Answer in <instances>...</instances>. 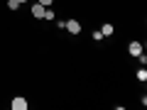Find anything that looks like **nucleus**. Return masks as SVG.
<instances>
[{
	"instance_id": "obj_8",
	"label": "nucleus",
	"mask_w": 147,
	"mask_h": 110,
	"mask_svg": "<svg viewBox=\"0 0 147 110\" xmlns=\"http://www.w3.org/2000/svg\"><path fill=\"white\" fill-rule=\"evenodd\" d=\"M44 20H54V12L49 7H44Z\"/></svg>"
},
{
	"instance_id": "obj_9",
	"label": "nucleus",
	"mask_w": 147,
	"mask_h": 110,
	"mask_svg": "<svg viewBox=\"0 0 147 110\" xmlns=\"http://www.w3.org/2000/svg\"><path fill=\"white\" fill-rule=\"evenodd\" d=\"M93 39H96V42H100V39H103V34H100V30H96V32H93Z\"/></svg>"
},
{
	"instance_id": "obj_3",
	"label": "nucleus",
	"mask_w": 147,
	"mask_h": 110,
	"mask_svg": "<svg viewBox=\"0 0 147 110\" xmlns=\"http://www.w3.org/2000/svg\"><path fill=\"white\" fill-rule=\"evenodd\" d=\"M32 17L42 20V17H44V5H39V3H37V5H32Z\"/></svg>"
},
{
	"instance_id": "obj_4",
	"label": "nucleus",
	"mask_w": 147,
	"mask_h": 110,
	"mask_svg": "<svg viewBox=\"0 0 147 110\" xmlns=\"http://www.w3.org/2000/svg\"><path fill=\"white\" fill-rule=\"evenodd\" d=\"M127 52H130L132 56H137V54H142V44H140V42H130V47H127Z\"/></svg>"
},
{
	"instance_id": "obj_11",
	"label": "nucleus",
	"mask_w": 147,
	"mask_h": 110,
	"mask_svg": "<svg viewBox=\"0 0 147 110\" xmlns=\"http://www.w3.org/2000/svg\"><path fill=\"white\" fill-rule=\"evenodd\" d=\"M17 3H20V5H25V3H27V0H17Z\"/></svg>"
},
{
	"instance_id": "obj_6",
	"label": "nucleus",
	"mask_w": 147,
	"mask_h": 110,
	"mask_svg": "<svg viewBox=\"0 0 147 110\" xmlns=\"http://www.w3.org/2000/svg\"><path fill=\"white\" fill-rule=\"evenodd\" d=\"M137 78H140V81H147V68H145V66L137 71Z\"/></svg>"
},
{
	"instance_id": "obj_5",
	"label": "nucleus",
	"mask_w": 147,
	"mask_h": 110,
	"mask_svg": "<svg viewBox=\"0 0 147 110\" xmlns=\"http://www.w3.org/2000/svg\"><path fill=\"white\" fill-rule=\"evenodd\" d=\"M100 34H103V37H110V34H113V25H103Z\"/></svg>"
},
{
	"instance_id": "obj_7",
	"label": "nucleus",
	"mask_w": 147,
	"mask_h": 110,
	"mask_svg": "<svg viewBox=\"0 0 147 110\" xmlns=\"http://www.w3.org/2000/svg\"><path fill=\"white\" fill-rule=\"evenodd\" d=\"M7 7H10V10H17V7H20V3H17V0H7Z\"/></svg>"
},
{
	"instance_id": "obj_2",
	"label": "nucleus",
	"mask_w": 147,
	"mask_h": 110,
	"mask_svg": "<svg viewBox=\"0 0 147 110\" xmlns=\"http://www.w3.org/2000/svg\"><path fill=\"white\" fill-rule=\"evenodd\" d=\"M12 110H27V100L22 98V95L12 98Z\"/></svg>"
},
{
	"instance_id": "obj_10",
	"label": "nucleus",
	"mask_w": 147,
	"mask_h": 110,
	"mask_svg": "<svg viewBox=\"0 0 147 110\" xmlns=\"http://www.w3.org/2000/svg\"><path fill=\"white\" fill-rule=\"evenodd\" d=\"M37 3H39V5H44V7H49V5L54 3V0H37Z\"/></svg>"
},
{
	"instance_id": "obj_1",
	"label": "nucleus",
	"mask_w": 147,
	"mask_h": 110,
	"mask_svg": "<svg viewBox=\"0 0 147 110\" xmlns=\"http://www.w3.org/2000/svg\"><path fill=\"white\" fill-rule=\"evenodd\" d=\"M64 30H69L71 34H79V32H81V22L79 20H66V22H64Z\"/></svg>"
}]
</instances>
